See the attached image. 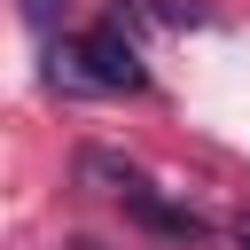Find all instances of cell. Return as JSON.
I'll return each mask as SVG.
<instances>
[{"label": "cell", "mask_w": 250, "mask_h": 250, "mask_svg": "<svg viewBox=\"0 0 250 250\" xmlns=\"http://www.w3.org/2000/svg\"><path fill=\"white\" fill-rule=\"evenodd\" d=\"M55 86H70V94H141L148 70H141V55L117 23H94L70 47H55Z\"/></svg>", "instance_id": "obj_1"}, {"label": "cell", "mask_w": 250, "mask_h": 250, "mask_svg": "<svg viewBox=\"0 0 250 250\" xmlns=\"http://www.w3.org/2000/svg\"><path fill=\"white\" fill-rule=\"evenodd\" d=\"M125 211H133V219H141L148 234H164V242H180V250L211 234V219H203V211H188V203H164V195H156L148 180H141V188L125 195Z\"/></svg>", "instance_id": "obj_2"}, {"label": "cell", "mask_w": 250, "mask_h": 250, "mask_svg": "<svg viewBox=\"0 0 250 250\" xmlns=\"http://www.w3.org/2000/svg\"><path fill=\"white\" fill-rule=\"evenodd\" d=\"M78 180L102 188V195H133V188H141V172H133L125 156H109V148H86V156H78Z\"/></svg>", "instance_id": "obj_3"}, {"label": "cell", "mask_w": 250, "mask_h": 250, "mask_svg": "<svg viewBox=\"0 0 250 250\" xmlns=\"http://www.w3.org/2000/svg\"><path fill=\"white\" fill-rule=\"evenodd\" d=\"M23 23H31V31H55V23H62V0H23Z\"/></svg>", "instance_id": "obj_4"}, {"label": "cell", "mask_w": 250, "mask_h": 250, "mask_svg": "<svg viewBox=\"0 0 250 250\" xmlns=\"http://www.w3.org/2000/svg\"><path fill=\"white\" fill-rule=\"evenodd\" d=\"M234 242H242V250H250V219H234Z\"/></svg>", "instance_id": "obj_5"}, {"label": "cell", "mask_w": 250, "mask_h": 250, "mask_svg": "<svg viewBox=\"0 0 250 250\" xmlns=\"http://www.w3.org/2000/svg\"><path fill=\"white\" fill-rule=\"evenodd\" d=\"M70 250H102V242H70Z\"/></svg>", "instance_id": "obj_6"}]
</instances>
